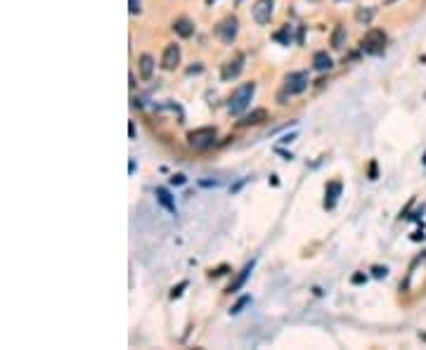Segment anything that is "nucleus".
Masks as SVG:
<instances>
[{
    "label": "nucleus",
    "mask_w": 426,
    "mask_h": 350,
    "mask_svg": "<svg viewBox=\"0 0 426 350\" xmlns=\"http://www.w3.org/2000/svg\"><path fill=\"white\" fill-rule=\"evenodd\" d=\"M400 287H405L407 291H424L426 289V253L412 263L410 272L405 277V284H400Z\"/></svg>",
    "instance_id": "obj_1"
},
{
    "label": "nucleus",
    "mask_w": 426,
    "mask_h": 350,
    "mask_svg": "<svg viewBox=\"0 0 426 350\" xmlns=\"http://www.w3.org/2000/svg\"><path fill=\"white\" fill-rule=\"evenodd\" d=\"M360 50H362L364 55H372V57L384 55V50H386V33L381 31V29H370L362 36V40H360Z\"/></svg>",
    "instance_id": "obj_2"
},
{
    "label": "nucleus",
    "mask_w": 426,
    "mask_h": 350,
    "mask_svg": "<svg viewBox=\"0 0 426 350\" xmlns=\"http://www.w3.org/2000/svg\"><path fill=\"white\" fill-rule=\"evenodd\" d=\"M254 93H256V83H244V86L237 88L232 93V97H230V104H227L230 114H234V116L244 114L249 107V102H251V97H254Z\"/></svg>",
    "instance_id": "obj_3"
},
{
    "label": "nucleus",
    "mask_w": 426,
    "mask_h": 350,
    "mask_svg": "<svg viewBox=\"0 0 426 350\" xmlns=\"http://www.w3.org/2000/svg\"><path fill=\"white\" fill-rule=\"evenodd\" d=\"M216 137H218L216 128L206 125V128H197V130L187 132V145L194 149H209V147H213Z\"/></svg>",
    "instance_id": "obj_4"
},
{
    "label": "nucleus",
    "mask_w": 426,
    "mask_h": 350,
    "mask_svg": "<svg viewBox=\"0 0 426 350\" xmlns=\"http://www.w3.org/2000/svg\"><path fill=\"white\" fill-rule=\"evenodd\" d=\"M237 33H239V19L234 15L225 17L223 22L216 26V36L220 43H225V45H232L234 38H237Z\"/></svg>",
    "instance_id": "obj_5"
},
{
    "label": "nucleus",
    "mask_w": 426,
    "mask_h": 350,
    "mask_svg": "<svg viewBox=\"0 0 426 350\" xmlns=\"http://www.w3.org/2000/svg\"><path fill=\"white\" fill-rule=\"evenodd\" d=\"M310 78L306 71H289L287 76H284V90L289 95H301L306 88H308Z\"/></svg>",
    "instance_id": "obj_6"
},
{
    "label": "nucleus",
    "mask_w": 426,
    "mask_h": 350,
    "mask_svg": "<svg viewBox=\"0 0 426 350\" xmlns=\"http://www.w3.org/2000/svg\"><path fill=\"white\" fill-rule=\"evenodd\" d=\"M272 8H275V0H256L254 8H251V15H254V22L265 26L270 24L272 19Z\"/></svg>",
    "instance_id": "obj_7"
},
{
    "label": "nucleus",
    "mask_w": 426,
    "mask_h": 350,
    "mask_svg": "<svg viewBox=\"0 0 426 350\" xmlns=\"http://www.w3.org/2000/svg\"><path fill=\"white\" fill-rule=\"evenodd\" d=\"M241 69H244V55H241V52H234V55L223 64L220 78H223V81H232V78H237L241 74Z\"/></svg>",
    "instance_id": "obj_8"
},
{
    "label": "nucleus",
    "mask_w": 426,
    "mask_h": 350,
    "mask_svg": "<svg viewBox=\"0 0 426 350\" xmlns=\"http://www.w3.org/2000/svg\"><path fill=\"white\" fill-rule=\"evenodd\" d=\"M178 64H180V45L168 43L166 50H163V57H161V69L163 71H173Z\"/></svg>",
    "instance_id": "obj_9"
},
{
    "label": "nucleus",
    "mask_w": 426,
    "mask_h": 350,
    "mask_svg": "<svg viewBox=\"0 0 426 350\" xmlns=\"http://www.w3.org/2000/svg\"><path fill=\"white\" fill-rule=\"evenodd\" d=\"M341 189H343V185H341V180H334V182H329L325 189V208L332 211L334 206H336V201H339L341 196Z\"/></svg>",
    "instance_id": "obj_10"
},
{
    "label": "nucleus",
    "mask_w": 426,
    "mask_h": 350,
    "mask_svg": "<svg viewBox=\"0 0 426 350\" xmlns=\"http://www.w3.org/2000/svg\"><path fill=\"white\" fill-rule=\"evenodd\" d=\"M254 267H256V260H251V263H247V265H244V270H241V272L237 274V277H234V282H232V284L227 287V294H237V291H239V289L244 287V284H247L249 274L254 272Z\"/></svg>",
    "instance_id": "obj_11"
},
{
    "label": "nucleus",
    "mask_w": 426,
    "mask_h": 350,
    "mask_svg": "<svg viewBox=\"0 0 426 350\" xmlns=\"http://www.w3.org/2000/svg\"><path fill=\"white\" fill-rule=\"evenodd\" d=\"M263 121H268V109H254L251 114H247V116L239 121L241 128H249V125H261Z\"/></svg>",
    "instance_id": "obj_12"
},
{
    "label": "nucleus",
    "mask_w": 426,
    "mask_h": 350,
    "mask_svg": "<svg viewBox=\"0 0 426 350\" xmlns=\"http://www.w3.org/2000/svg\"><path fill=\"white\" fill-rule=\"evenodd\" d=\"M332 66H334L332 57L327 55L325 50H320V52H315V55H313V69H315V71H320V74H325V71H329Z\"/></svg>",
    "instance_id": "obj_13"
},
{
    "label": "nucleus",
    "mask_w": 426,
    "mask_h": 350,
    "mask_svg": "<svg viewBox=\"0 0 426 350\" xmlns=\"http://www.w3.org/2000/svg\"><path fill=\"white\" fill-rule=\"evenodd\" d=\"M156 199H159V203H161L168 213H178V208H175V199L170 196V192L166 189V187H156Z\"/></svg>",
    "instance_id": "obj_14"
},
{
    "label": "nucleus",
    "mask_w": 426,
    "mask_h": 350,
    "mask_svg": "<svg viewBox=\"0 0 426 350\" xmlns=\"http://www.w3.org/2000/svg\"><path fill=\"white\" fill-rule=\"evenodd\" d=\"M173 31L178 33L180 38H190L194 33V26L190 19H175V22H173Z\"/></svg>",
    "instance_id": "obj_15"
},
{
    "label": "nucleus",
    "mask_w": 426,
    "mask_h": 350,
    "mask_svg": "<svg viewBox=\"0 0 426 350\" xmlns=\"http://www.w3.org/2000/svg\"><path fill=\"white\" fill-rule=\"evenodd\" d=\"M343 45H346V26L336 24L332 31V47L334 50H343Z\"/></svg>",
    "instance_id": "obj_16"
},
{
    "label": "nucleus",
    "mask_w": 426,
    "mask_h": 350,
    "mask_svg": "<svg viewBox=\"0 0 426 350\" xmlns=\"http://www.w3.org/2000/svg\"><path fill=\"white\" fill-rule=\"evenodd\" d=\"M152 74H154V57L140 55V76L147 81V78H152Z\"/></svg>",
    "instance_id": "obj_17"
},
{
    "label": "nucleus",
    "mask_w": 426,
    "mask_h": 350,
    "mask_svg": "<svg viewBox=\"0 0 426 350\" xmlns=\"http://www.w3.org/2000/svg\"><path fill=\"white\" fill-rule=\"evenodd\" d=\"M355 19H357L360 24H370V22L374 19V8H357Z\"/></svg>",
    "instance_id": "obj_18"
},
{
    "label": "nucleus",
    "mask_w": 426,
    "mask_h": 350,
    "mask_svg": "<svg viewBox=\"0 0 426 350\" xmlns=\"http://www.w3.org/2000/svg\"><path fill=\"white\" fill-rule=\"evenodd\" d=\"M249 303H251V296H241L239 301H237V303H234L232 308H230V315H239V312L244 310V308H247Z\"/></svg>",
    "instance_id": "obj_19"
},
{
    "label": "nucleus",
    "mask_w": 426,
    "mask_h": 350,
    "mask_svg": "<svg viewBox=\"0 0 426 350\" xmlns=\"http://www.w3.org/2000/svg\"><path fill=\"white\" fill-rule=\"evenodd\" d=\"M275 40H279L282 45H289V43H291V31H289V26H284L282 31L275 33Z\"/></svg>",
    "instance_id": "obj_20"
},
{
    "label": "nucleus",
    "mask_w": 426,
    "mask_h": 350,
    "mask_svg": "<svg viewBox=\"0 0 426 350\" xmlns=\"http://www.w3.org/2000/svg\"><path fill=\"white\" fill-rule=\"evenodd\" d=\"M372 274H374V277H377V279H384V277H386V274H388V267H381V265H374V267H372Z\"/></svg>",
    "instance_id": "obj_21"
},
{
    "label": "nucleus",
    "mask_w": 426,
    "mask_h": 350,
    "mask_svg": "<svg viewBox=\"0 0 426 350\" xmlns=\"http://www.w3.org/2000/svg\"><path fill=\"white\" fill-rule=\"evenodd\" d=\"M182 289H187V282H180L178 287H173V291H170V298L175 301V298H180L182 296Z\"/></svg>",
    "instance_id": "obj_22"
},
{
    "label": "nucleus",
    "mask_w": 426,
    "mask_h": 350,
    "mask_svg": "<svg viewBox=\"0 0 426 350\" xmlns=\"http://www.w3.org/2000/svg\"><path fill=\"white\" fill-rule=\"evenodd\" d=\"M128 5H131V15H140V12H142V3H140V0H128Z\"/></svg>",
    "instance_id": "obj_23"
},
{
    "label": "nucleus",
    "mask_w": 426,
    "mask_h": 350,
    "mask_svg": "<svg viewBox=\"0 0 426 350\" xmlns=\"http://www.w3.org/2000/svg\"><path fill=\"white\" fill-rule=\"evenodd\" d=\"M367 175H370V180H377V161H370V171H367Z\"/></svg>",
    "instance_id": "obj_24"
},
{
    "label": "nucleus",
    "mask_w": 426,
    "mask_h": 350,
    "mask_svg": "<svg viewBox=\"0 0 426 350\" xmlns=\"http://www.w3.org/2000/svg\"><path fill=\"white\" fill-rule=\"evenodd\" d=\"M170 182H173V185H185V175H182V173H175V175L170 178Z\"/></svg>",
    "instance_id": "obj_25"
},
{
    "label": "nucleus",
    "mask_w": 426,
    "mask_h": 350,
    "mask_svg": "<svg viewBox=\"0 0 426 350\" xmlns=\"http://www.w3.org/2000/svg\"><path fill=\"white\" fill-rule=\"evenodd\" d=\"M227 272V265H223V267H216V270H211V277H220V274H225Z\"/></svg>",
    "instance_id": "obj_26"
},
{
    "label": "nucleus",
    "mask_w": 426,
    "mask_h": 350,
    "mask_svg": "<svg viewBox=\"0 0 426 350\" xmlns=\"http://www.w3.org/2000/svg\"><path fill=\"white\" fill-rule=\"evenodd\" d=\"M364 279H367V277H364L362 272H357V274H353V279H350V282H353V284H362Z\"/></svg>",
    "instance_id": "obj_27"
},
{
    "label": "nucleus",
    "mask_w": 426,
    "mask_h": 350,
    "mask_svg": "<svg viewBox=\"0 0 426 350\" xmlns=\"http://www.w3.org/2000/svg\"><path fill=\"white\" fill-rule=\"evenodd\" d=\"M419 338H421V341H426V334H419Z\"/></svg>",
    "instance_id": "obj_28"
},
{
    "label": "nucleus",
    "mask_w": 426,
    "mask_h": 350,
    "mask_svg": "<svg viewBox=\"0 0 426 350\" xmlns=\"http://www.w3.org/2000/svg\"><path fill=\"white\" fill-rule=\"evenodd\" d=\"M384 3H395V0H384Z\"/></svg>",
    "instance_id": "obj_29"
},
{
    "label": "nucleus",
    "mask_w": 426,
    "mask_h": 350,
    "mask_svg": "<svg viewBox=\"0 0 426 350\" xmlns=\"http://www.w3.org/2000/svg\"><path fill=\"white\" fill-rule=\"evenodd\" d=\"M206 3H213V0H206Z\"/></svg>",
    "instance_id": "obj_30"
},
{
    "label": "nucleus",
    "mask_w": 426,
    "mask_h": 350,
    "mask_svg": "<svg viewBox=\"0 0 426 350\" xmlns=\"http://www.w3.org/2000/svg\"><path fill=\"white\" fill-rule=\"evenodd\" d=\"M313 3H320V0H313Z\"/></svg>",
    "instance_id": "obj_31"
},
{
    "label": "nucleus",
    "mask_w": 426,
    "mask_h": 350,
    "mask_svg": "<svg viewBox=\"0 0 426 350\" xmlns=\"http://www.w3.org/2000/svg\"><path fill=\"white\" fill-rule=\"evenodd\" d=\"M424 164H426V159H424Z\"/></svg>",
    "instance_id": "obj_32"
}]
</instances>
